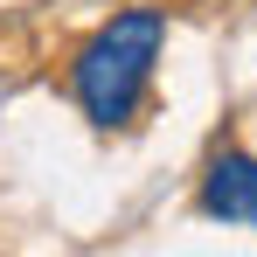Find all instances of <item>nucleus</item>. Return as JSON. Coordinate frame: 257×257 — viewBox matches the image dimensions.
I'll use <instances>...</instances> for the list:
<instances>
[{"mask_svg": "<svg viewBox=\"0 0 257 257\" xmlns=\"http://www.w3.org/2000/svg\"><path fill=\"white\" fill-rule=\"evenodd\" d=\"M195 202H202V215H215V222H243V229H257V160L236 153V146L209 153Z\"/></svg>", "mask_w": 257, "mask_h": 257, "instance_id": "obj_2", "label": "nucleus"}, {"mask_svg": "<svg viewBox=\"0 0 257 257\" xmlns=\"http://www.w3.org/2000/svg\"><path fill=\"white\" fill-rule=\"evenodd\" d=\"M167 49L160 7H118L77 56H70V97L97 132H125L153 90V63Z\"/></svg>", "mask_w": 257, "mask_h": 257, "instance_id": "obj_1", "label": "nucleus"}]
</instances>
